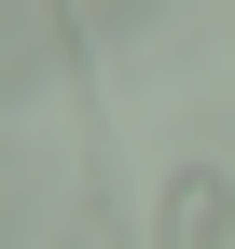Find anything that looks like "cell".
Returning a JSON list of instances; mask_svg holds the SVG:
<instances>
[{
  "instance_id": "1",
  "label": "cell",
  "mask_w": 235,
  "mask_h": 249,
  "mask_svg": "<svg viewBox=\"0 0 235 249\" xmlns=\"http://www.w3.org/2000/svg\"><path fill=\"white\" fill-rule=\"evenodd\" d=\"M152 249H235V180H221V166H180V180H166Z\"/></svg>"
}]
</instances>
